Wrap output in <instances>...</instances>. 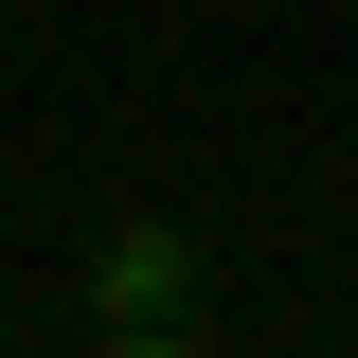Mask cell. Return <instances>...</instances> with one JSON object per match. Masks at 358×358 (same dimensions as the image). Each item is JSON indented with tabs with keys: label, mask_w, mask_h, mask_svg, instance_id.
Returning a JSON list of instances; mask_svg holds the SVG:
<instances>
[{
	"label": "cell",
	"mask_w": 358,
	"mask_h": 358,
	"mask_svg": "<svg viewBox=\"0 0 358 358\" xmlns=\"http://www.w3.org/2000/svg\"><path fill=\"white\" fill-rule=\"evenodd\" d=\"M72 322H90L108 358H197V341H215V268H197V233H179V215H108L90 268H72Z\"/></svg>",
	"instance_id": "1"
}]
</instances>
